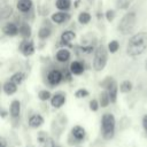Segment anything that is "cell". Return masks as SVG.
Returning a JSON list of instances; mask_svg holds the SVG:
<instances>
[{
    "instance_id": "obj_16",
    "label": "cell",
    "mask_w": 147,
    "mask_h": 147,
    "mask_svg": "<svg viewBox=\"0 0 147 147\" xmlns=\"http://www.w3.org/2000/svg\"><path fill=\"white\" fill-rule=\"evenodd\" d=\"M32 8V1L31 0H18L17 1V9L21 13H28Z\"/></svg>"
},
{
    "instance_id": "obj_1",
    "label": "cell",
    "mask_w": 147,
    "mask_h": 147,
    "mask_svg": "<svg viewBox=\"0 0 147 147\" xmlns=\"http://www.w3.org/2000/svg\"><path fill=\"white\" fill-rule=\"evenodd\" d=\"M147 48V33L141 31L131 36L126 45V54L131 57L140 56Z\"/></svg>"
},
{
    "instance_id": "obj_15",
    "label": "cell",
    "mask_w": 147,
    "mask_h": 147,
    "mask_svg": "<svg viewBox=\"0 0 147 147\" xmlns=\"http://www.w3.org/2000/svg\"><path fill=\"white\" fill-rule=\"evenodd\" d=\"M70 72L72 75H82L84 72V64L79 61H74L70 63Z\"/></svg>"
},
{
    "instance_id": "obj_6",
    "label": "cell",
    "mask_w": 147,
    "mask_h": 147,
    "mask_svg": "<svg viewBox=\"0 0 147 147\" xmlns=\"http://www.w3.org/2000/svg\"><path fill=\"white\" fill-rule=\"evenodd\" d=\"M62 78H63V77H62V72H61L60 70H56V69L49 71L48 75H47V80H48V83H49L51 85H53V86L60 84L61 80H62Z\"/></svg>"
},
{
    "instance_id": "obj_24",
    "label": "cell",
    "mask_w": 147,
    "mask_h": 147,
    "mask_svg": "<svg viewBox=\"0 0 147 147\" xmlns=\"http://www.w3.org/2000/svg\"><path fill=\"white\" fill-rule=\"evenodd\" d=\"M24 78H25V75H24L23 72H21V71H17V72H15V74L10 77V80L14 82L16 85H20V84L24 80Z\"/></svg>"
},
{
    "instance_id": "obj_31",
    "label": "cell",
    "mask_w": 147,
    "mask_h": 147,
    "mask_svg": "<svg viewBox=\"0 0 147 147\" xmlns=\"http://www.w3.org/2000/svg\"><path fill=\"white\" fill-rule=\"evenodd\" d=\"M99 107H100V103H99L98 100L93 99V100L90 101V109H91L92 111H96V110L99 109Z\"/></svg>"
},
{
    "instance_id": "obj_33",
    "label": "cell",
    "mask_w": 147,
    "mask_h": 147,
    "mask_svg": "<svg viewBox=\"0 0 147 147\" xmlns=\"http://www.w3.org/2000/svg\"><path fill=\"white\" fill-rule=\"evenodd\" d=\"M44 147H55V146H54V142L52 139H46L44 141Z\"/></svg>"
},
{
    "instance_id": "obj_18",
    "label": "cell",
    "mask_w": 147,
    "mask_h": 147,
    "mask_svg": "<svg viewBox=\"0 0 147 147\" xmlns=\"http://www.w3.org/2000/svg\"><path fill=\"white\" fill-rule=\"evenodd\" d=\"M110 102H111V101H110V98H109V95H108V92L105 90L103 92L100 93V96H99V103H100V107L106 108V107H108V105H109Z\"/></svg>"
},
{
    "instance_id": "obj_20",
    "label": "cell",
    "mask_w": 147,
    "mask_h": 147,
    "mask_svg": "<svg viewBox=\"0 0 147 147\" xmlns=\"http://www.w3.org/2000/svg\"><path fill=\"white\" fill-rule=\"evenodd\" d=\"M55 6L57 9L62 11H67L71 6V0H56Z\"/></svg>"
},
{
    "instance_id": "obj_12",
    "label": "cell",
    "mask_w": 147,
    "mask_h": 147,
    "mask_svg": "<svg viewBox=\"0 0 147 147\" xmlns=\"http://www.w3.org/2000/svg\"><path fill=\"white\" fill-rule=\"evenodd\" d=\"M44 124V117L39 114H33L30 116L29 118V125L33 129H37V127H40L41 125Z\"/></svg>"
},
{
    "instance_id": "obj_19",
    "label": "cell",
    "mask_w": 147,
    "mask_h": 147,
    "mask_svg": "<svg viewBox=\"0 0 147 147\" xmlns=\"http://www.w3.org/2000/svg\"><path fill=\"white\" fill-rule=\"evenodd\" d=\"M75 37H76V34H75L74 31H71V30H65V31H63L62 34H61V41H62V42H70L71 40L75 39Z\"/></svg>"
},
{
    "instance_id": "obj_21",
    "label": "cell",
    "mask_w": 147,
    "mask_h": 147,
    "mask_svg": "<svg viewBox=\"0 0 147 147\" xmlns=\"http://www.w3.org/2000/svg\"><path fill=\"white\" fill-rule=\"evenodd\" d=\"M18 34H20L22 38H24V39H28V38L31 36V28H30L28 24H22V25L20 26V32H18Z\"/></svg>"
},
{
    "instance_id": "obj_3",
    "label": "cell",
    "mask_w": 147,
    "mask_h": 147,
    "mask_svg": "<svg viewBox=\"0 0 147 147\" xmlns=\"http://www.w3.org/2000/svg\"><path fill=\"white\" fill-rule=\"evenodd\" d=\"M137 23V15L134 11H129L126 13L119 21L117 29L122 34H130L133 32Z\"/></svg>"
},
{
    "instance_id": "obj_26",
    "label": "cell",
    "mask_w": 147,
    "mask_h": 147,
    "mask_svg": "<svg viewBox=\"0 0 147 147\" xmlns=\"http://www.w3.org/2000/svg\"><path fill=\"white\" fill-rule=\"evenodd\" d=\"M90 21H91V15L87 11H82L78 15V22L80 24H87Z\"/></svg>"
},
{
    "instance_id": "obj_30",
    "label": "cell",
    "mask_w": 147,
    "mask_h": 147,
    "mask_svg": "<svg viewBox=\"0 0 147 147\" xmlns=\"http://www.w3.org/2000/svg\"><path fill=\"white\" fill-rule=\"evenodd\" d=\"M75 96H76V98H78V99L86 98V96H88V91H87V90H85V88H79V90H77V91H76Z\"/></svg>"
},
{
    "instance_id": "obj_10",
    "label": "cell",
    "mask_w": 147,
    "mask_h": 147,
    "mask_svg": "<svg viewBox=\"0 0 147 147\" xmlns=\"http://www.w3.org/2000/svg\"><path fill=\"white\" fill-rule=\"evenodd\" d=\"M85 136H86V131L83 126L80 125H76L71 129V137L76 140V141H82L85 139Z\"/></svg>"
},
{
    "instance_id": "obj_9",
    "label": "cell",
    "mask_w": 147,
    "mask_h": 147,
    "mask_svg": "<svg viewBox=\"0 0 147 147\" xmlns=\"http://www.w3.org/2000/svg\"><path fill=\"white\" fill-rule=\"evenodd\" d=\"M51 18H52V21H53L54 23H56V24H62V23H65V22H68V21L70 20V15H69L68 13L61 10V11H57V13L52 14Z\"/></svg>"
},
{
    "instance_id": "obj_36",
    "label": "cell",
    "mask_w": 147,
    "mask_h": 147,
    "mask_svg": "<svg viewBox=\"0 0 147 147\" xmlns=\"http://www.w3.org/2000/svg\"><path fill=\"white\" fill-rule=\"evenodd\" d=\"M145 68H146V70H147V60H146V62H145Z\"/></svg>"
},
{
    "instance_id": "obj_8",
    "label": "cell",
    "mask_w": 147,
    "mask_h": 147,
    "mask_svg": "<svg viewBox=\"0 0 147 147\" xmlns=\"http://www.w3.org/2000/svg\"><path fill=\"white\" fill-rule=\"evenodd\" d=\"M2 32L8 37H15L20 32V28H17L15 23L8 22L2 26Z\"/></svg>"
},
{
    "instance_id": "obj_22",
    "label": "cell",
    "mask_w": 147,
    "mask_h": 147,
    "mask_svg": "<svg viewBox=\"0 0 147 147\" xmlns=\"http://www.w3.org/2000/svg\"><path fill=\"white\" fill-rule=\"evenodd\" d=\"M11 14H13V8L10 6H2L1 7V9H0V17H1V20L8 18Z\"/></svg>"
},
{
    "instance_id": "obj_29",
    "label": "cell",
    "mask_w": 147,
    "mask_h": 147,
    "mask_svg": "<svg viewBox=\"0 0 147 147\" xmlns=\"http://www.w3.org/2000/svg\"><path fill=\"white\" fill-rule=\"evenodd\" d=\"M133 0H117L116 1V5L119 9H126L129 8V6L132 3Z\"/></svg>"
},
{
    "instance_id": "obj_17",
    "label": "cell",
    "mask_w": 147,
    "mask_h": 147,
    "mask_svg": "<svg viewBox=\"0 0 147 147\" xmlns=\"http://www.w3.org/2000/svg\"><path fill=\"white\" fill-rule=\"evenodd\" d=\"M55 57H56V60L59 62H67L70 59V52L67 48H61V49H59L56 52Z\"/></svg>"
},
{
    "instance_id": "obj_5",
    "label": "cell",
    "mask_w": 147,
    "mask_h": 147,
    "mask_svg": "<svg viewBox=\"0 0 147 147\" xmlns=\"http://www.w3.org/2000/svg\"><path fill=\"white\" fill-rule=\"evenodd\" d=\"M102 86L108 92V95L110 98V101L113 103H115L116 100H117V92H118V87H117L116 82L111 77H108L105 82H102Z\"/></svg>"
},
{
    "instance_id": "obj_27",
    "label": "cell",
    "mask_w": 147,
    "mask_h": 147,
    "mask_svg": "<svg viewBox=\"0 0 147 147\" xmlns=\"http://www.w3.org/2000/svg\"><path fill=\"white\" fill-rule=\"evenodd\" d=\"M108 52H110L111 54H114V53H116L117 51H118V48H119V44H118V41L117 40H111L109 44H108Z\"/></svg>"
},
{
    "instance_id": "obj_28",
    "label": "cell",
    "mask_w": 147,
    "mask_h": 147,
    "mask_svg": "<svg viewBox=\"0 0 147 147\" xmlns=\"http://www.w3.org/2000/svg\"><path fill=\"white\" fill-rule=\"evenodd\" d=\"M38 98H39L41 101H47V100H51L52 94H51V92L47 91V90H41V91L38 93Z\"/></svg>"
},
{
    "instance_id": "obj_13",
    "label": "cell",
    "mask_w": 147,
    "mask_h": 147,
    "mask_svg": "<svg viewBox=\"0 0 147 147\" xmlns=\"http://www.w3.org/2000/svg\"><path fill=\"white\" fill-rule=\"evenodd\" d=\"M10 116L13 118H18L21 114V102L18 100H13L10 103V109H9Z\"/></svg>"
},
{
    "instance_id": "obj_35",
    "label": "cell",
    "mask_w": 147,
    "mask_h": 147,
    "mask_svg": "<svg viewBox=\"0 0 147 147\" xmlns=\"http://www.w3.org/2000/svg\"><path fill=\"white\" fill-rule=\"evenodd\" d=\"M0 142H1V147H6V140H5L3 137L0 138Z\"/></svg>"
},
{
    "instance_id": "obj_4",
    "label": "cell",
    "mask_w": 147,
    "mask_h": 147,
    "mask_svg": "<svg viewBox=\"0 0 147 147\" xmlns=\"http://www.w3.org/2000/svg\"><path fill=\"white\" fill-rule=\"evenodd\" d=\"M108 48H106L103 45H100L94 51V57H93V68L95 71H101L105 69L108 60Z\"/></svg>"
},
{
    "instance_id": "obj_23",
    "label": "cell",
    "mask_w": 147,
    "mask_h": 147,
    "mask_svg": "<svg viewBox=\"0 0 147 147\" xmlns=\"http://www.w3.org/2000/svg\"><path fill=\"white\" fill-rule=\"evenodd\" d=\"M132 87L133 86H132V83L130 80H123L119 85V91L122 93H129L132 91Z\"/></svg>"
},
{
    "instance_id": "obj_2",
    "label": "cell",
    "mask_w": 147,
    "mask_h": 147,
    "mask_svg": "<svg viewBox=\"0 0 147 147\" xmlns=\"http://www.w3.org/2000/svg\"><path fill=\"white\" fill-rule=\"evenodd\" d=\"M115 126H116V121L114 115L110 113L103 114L101 117V133L106 140H109L114 137Z\"/></svg>"
},
{
    "instance_id": "obj_25",
    "label": "cell",
    "mask_w": 147,
    "mask_h": 147,
    "mask_svg": "<svg viewBox=\"0 0 147 147\" xmlns=\"http://www.w3.org/2000/svg\"><path fill=\"white\" fill-rule=\"evenodd\" d=\"M51 33H52V31H51L49 28L42 26V28H40L39 31H38V37H39L40 39H47V38L51 36Z\"/></svg>"
},
{
    "instance_id": "obj_14",
    "label": "cell",
    "mask_w": 147,
    "mask_h": 147,
    "mask_svg": "<svg viewBox=\"0 0 147 147\" xmlns=\"http://www.w3.org/2000/svg\"><path fill=\"white\" fill-rule=\"evenodd\" d=\"M2 90H3L5 94H7V95H13V94H15L16 91H17V85H16L14 82H11V80L9 79V80L5 82V84H3V86H2Z\"/></svg>"
},
{
    "instance_id": "obj_7",
    "label": "cell",
    "mask_w": 147,
    "mask_h": 147,
    "mask_svg": "<svg viewBox=\"0 0 147 147\" xmlns=\"http://www.w3.org/2000/svg\"><path fill=\"white\" fill-rule=\"evenodd\" d=\"M65 100H67L65 94L59 92V93H55L54 95H52V98H51V105L54 108H60V107H62L65 103Z\"/></svg>"
},
{
    "instance_id": "obj_32",
    "label": "cell",
    "mask_w": 147,
    "mask_h": 147,
    "mask_svg": "<svg viewBox=\"0 0 147 147\" xmlns=\"http://www.w3.org/2000/svg\"><path fill=\"white\" fill-rule=\"evenodd\" d=\"M106 17H107V20H108L109 22H111V21L114 20V17H115V11H114L113 9L107 10V11H106Z\"/></svg>"
},
{
    "instance_id": "obj_34",
    "label": "cell",
    "mask_w": 147,
    "mask_h": 147,
    "mask_svg": "<svg viewBox=\"0 0 147 147\" xmlns=\"http://www.w3.org/2000/svg\"><path fill=\"white\" fill-rule=\"evenodd\" d=\"M142 127H144L145 132L147 133V115H145V116L142 117Z\"/></svg>"
},
{
    "instance_id": "obj_11",
    "label": "cell",
    "mask_w": 147,
    "mask_h": 147,
    "mask_svg": "<svg viewBox=\"0 0 147 147\" xmlns=\"http://www.w3.org/2000/svg\"><path fill=\"white\" fill-rule=\"evenodd\" d=\"M20 49H21V52H22L23 55L30 56V55H32L34 53V44L31 40H25V41H23L21 44Z\"/></svg>"
}]
</instances>
